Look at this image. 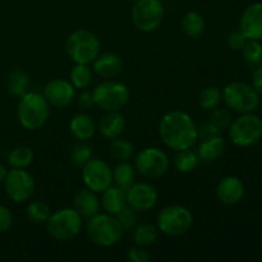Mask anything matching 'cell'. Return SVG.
<instances>
[{
  "label": "cell",
  "instance_id": "6da1fadb",
  "mask_svg": "<svg viewBox=\"0 0 262 262\" xmlns=\"http://www.w3.org/2000/svg\"><path fill=\"white\" fill-rule=\"evenodd\" d=\"M159 136L166 147L174 151L192 148L199 140V128L187 113L169 112L161 118Z\"/></svg>",
  "mask_w": 262,
  "mask_h": 262
},
{
  "label": "cell",
  "instance_id": "7a4b0ae2",
  "mask_svg": "<svg viewBox=\"0 0 262 262\" xmlns=\"http://www.w3.org/2000/svg\"><path fill=\"white\" fill-rule=\"evenodd\" d=\"M19 124L27 130H37L46 124L50 115V105L43 95L27 92L19 97L17 107Z\"/></svg>",
  "mask_w": 262,
  "mask_h": 262
},
{
  "label": "cell",
  "instance_id": "3957f363",
  "mask_svg": "<svg viewBox=\"0 0 262 262\" xmlns=\"http://www.w3.org/2000/svg\"><path fill=\"white\" fill-rule=\"evenodd\" d=\"M123 228L115 216L110 214H96L90 217L87 235L94 245L99 247H112L123 237Z\"/></svg>",
  "mask_w": 262,
  "mask_h": 262
},
{
  "label": "cell",
  "instance_id": "277c9868",
  "mask_svg": "<svg viewBox=\"0 0 262 262\" xmlns=\"http://www.w3.org/2000/svg\"><path fill=\"white\" fill-rule=\"evenodd\" d=\"M67 54L76 64H92L99 56L101 43L99 37L89 30H77L68 36Z\"/></svg>",
  "mask_w": 262,
  "mask_h": 262
},
{
  "label": "cell",
  "instance_id": "5b68a950",
  "mask_svg": "<svg viewBox=\"0 0 262 262\" xmlns=\"http://www.w3.org/2000/svg\"><path fill=\"white\" fill-rule=\"evenodd\" d=\"M193 225V215L182 205H170L159 212L158 229L169 237L186 234Z\"/></svg>",
  "mask_w": 262,
  "mask_h": 262
},
{
  "label": "cell",
  "instance_id": "8992f818",
  "mask_svg": "<svg viewBox=\"0 0 262 262\" xmlns=\"http://www.w3.org/2000/svg\"><path fill=\"white\" fill-rule=\"evenodd\" d=\"M95 105L105 112H119L129 101V89L119 81H105L92 91Z\"/></svg>",
  "mask_w": 262,
  "mask_h": 262
},
{
  "label": "cell",
  "instance_id": "52a82bcc",
  "mask_svg": "<svg viewBox=\"0 0 262 262\" xmlns=\"http://www.w3.org/2000/svg\"><path fill=\"white\" fill-rule=\"evenodd\" d=\"M223 100L229 109L239 114L252 113L260 105V95L245 82H232L223 90Z\"/></svg>",
  "mask_w": 262,
  "mask_h": 262
},
{
  "label": "cell",
  "instance_id": "ba28073f",
  "mask_svg": "<svg viewBox=\"0 0 262 262\" xmlns=\"http://www.w3.org/2000/svg\"><path fill=\"white\" fill-rule=\"evenodd\" d=\"M82 219L83 217L76 210L69 207L51 212L50 217L46 222L49 234L56 241L73 239L81 232Z\"/></svg>",
  "mask_w": 262,
  "mask_h": 262
},
{
  "label": "cell",
  "instance_id": "9c48e42d",
  "mask_svg": "<svg viewBox=\"0 0 262 262\" xmlns=\"http://www.w3.org/2000/svg\"><path fill=\"white\" fill-rule=\"evenodd\" d=\"M229 137L239 147L255 145L262 137V120L260 117L246 113L233 120L229 125Z\"/></svg>",
  "mask_w": 262,
  "mask_h": 262
},
{
  "label": "cell",
  "instance_id": "30bf717a",
  "mask_svg": "<svg viewBox=\"0 0 262 262\" xmlns=\"http://www.w3.org/2000/svg\"><path fill=\"white\" fill-rule=\"evenodd\" d=\"M165 15L160 0H136L132 8V20L142 32H152L161 26Z\"/></svg>",
  "mask_w": 262,
  "mask_h": 262
},
{
  "label": "cell",
  "instance_id": "8fae6325",
  "mask_svg": "<svg viewBox=\"0 0 262 262\" xmlns=\"http://www.w3.org/2000/svg\"><path fill=\"white\" fill-rule=\"evenodd\" d=\"M170 160L165 151L159 147H146L138 152L135 160V168L142 177L156 179L168 171Z\"/></svg>",
  "mask_w": 262,
  "mask_h": 262
},
{
  "label": "cell",
  "instance_id": "7c38bea8",
  "mask_svg": "<svg viewBox=\"0 0 262 262\" xmlns=\"http://www.w3.org/2000/svg\"><path fill=\"white\" fill-rule=\"evenodd\" d=\"M7 196L17 204H23L32 197L35 191V179L26 169L12 168L4 181Z\"/></svg>",
  "mask_w": 262,
  "mask_h": 262
},
{
  "label": "cell",
  "instance_id": "4fadbf2b",
  "mask_svg": "<svg viewBox=\"0 0 262 262\" xmlns=\"http://www.w3.org/2000/svg\"><path fill=\"white\" fill-rule=\"evenodd\" d=\"M82 181L89 189L102 193L113 184V169L106 161L92 158L82 166Z\"/></svg>",
  "mask_w": 262,
  "mask_h": 262
},
{
  "label": "cell",
  "instance_id": "5bb4252c",
  "mask_svg": "<svg viewBox=\"0 0 262 262\" xmlns=\"http://www.w3.org/2000/svg\"><path fill=\"white\" fill-rule=\"evenodd\" d=\"M127 205L137 212H145L154 209L158 204L159 194L155 187L146 182L133 183L125 191Z\"/></svg>",
  "mask_w": 262,
  "mask_h": 262
},
{
  "label": "cell",
  "instance_id": "9a60e30c",
  "mask_svg": "<svg viewBox=\"0 0 262 262\" xmlns=\"http://www.w3.org/2000/svg\"><path fill=\"white\" fill-rule=\"evenodd\" d=\"M42 95L49 105L64 109L73 102L74 97H76V89L67 79L56 78L46 84Z\"/></svg>",
  "mask_w": 262,
  "mask_h": 262
},
{
  "label": "cell",
  "instance_id": "2e32d148",
  "mask_svg": "<svg viewBox=\"0 0 262 262\" xmlns=\"http://www.w3.org/2000/svg\"><path fill=\"white\" fill-rule=\"evenodd\" d=\"M241 32L247 40H262V3L248 5L241 17Z\"/></svg>",
  "mask_w": 262,
  "mask_h": 262
},
{
  "label": "cell",
  "instance_id": "e0dca14e",
  "mask_svg": "<svg viewBox=\"0 0 262 262\" xmlns=\"http://www.w3.org/2000/svg\"><path fill=\"white\" fill-rule=\"evenodd\" d=\"M216 196L222 204L233 206L241 202L245 196V186L237 177H225L217 184Z\"/></svg>",
  "mask_w": 262,
  "mask_h": 262
},
{
  "label": "cell",
  "instance_id": "ac0fdd59",
  "mask_svg": "<svg viewBox=\"0 0 262 262\" xmlns=\"http://www.w3.org/2000/svg\"><path fill=\"white\" fill-rule=\"evenodd\" d=\"M100 207H101V204H100L96 192L91 191L87 187L83 189H79L74 194L73 209L84 219H90V217L99 214Z\"/></svg>",
  "mask_w": 262,
  "mask_h": 262
},
{
  "label": "cell",
  "instance_id": "d6986e66",
  "mask_svg": "<svg viewBox=\"0 0 262 262\" xmlns=\"http://www.w3.org/2000/svg\"><path fill=\"white\" fill-rule=\"evenodd\" d=\"M94 71L102 78H115L123 71L122 58L115 53L99 54L94 60Z\"/></svg>",
  "mask_w": 262,
  "mask_h": 262
},
{
  "label": "cell",
  "instance_id": "ffe728a7",
  "mask_svg": "<svg viewBox=\"0 0 262 262\" xmlns=\"http://www.w3.org/2000/svg\"><path fill=\"white\" fill-rule=\"evenodd\" d=\"M69 132L77 141L86 142L94 137L95 132H96V125H95L94 119L89 114L78 113L69 122Z\"/></svg>",
  "mask_w": 262,
  "mask_h": 262
},
{
  "label": "cell",
  "instance_id": "44dd1931",
  "mask_svg": "<svg viewBox=\"0 0 262 262\" xmlns=\"http://www.w3.org/2000/svg\"><path fill=\"white\" fill-rule=\"evenodd\" d=\"M125 129V119L119 112H107L99 122V130L106 140L120 137Z\"/></svg>",
  "mask_w": 262,
  "mask_h": 262
},
{
  "label": "cell",
  "instance_id": "7402d4cb",
  "mask_svg": "<svg viewBox=\"0 0 262 262\" xmlns=\"http://www.w3.org/2000/svg\"><path fill=\"white\" fill-rule=\"evenodd\" d=\"M101 207L106 214L115 216L119 214L125 206H127V196H125L124 189L119 188L117 186H110L109 188L102 192L101 197Z\"/></svg>",
  "mask_w": 262,
  "mask_h": 262
},
{
  "label": "cell",
  "instance_id": "603a6c76",
  "mask_svg": "<svg viewBox=\"0 0 262 262\" xmlns=\"http://www.w3.org/2000/svg\"><path fill=\"white\" fill-rule=\"evenodd\" d=\"M225 150V141L222 135L215 136V137L207 138V140L201 141V145L199 146L197 155L200 160L205 163H211L219 159Z\"/></svg>",
  "mask_w": 262,
  "mask_h": 262
},
{
  "label": "cell",
  "instance_id": "cb8c5ba5",
  "mask_svg": "<svg viewBox=\"0 0 262 262\" xmlns=\"http://www.w3.org/2000/svg\"><path fill=\"white\" fill-rule=\"evenodd\" d=\"M136 181V168L128 161H119L113 169V183L127 191Z\"/></svg>",
  "mask_w": 262,
  "mask_h": 262
},
{
  "label": "cell",
  "instance_id": "d4e9b609",
  "mask_svg": "<svg viewBox=\"0 0 262 262\" xmlns=\"http://www.w3.org/2000/svg\"><path fill=\"white\" fill-rule=\"evenodd\" d=\"M205 27L206 23L200 13L188 12L182 18V30L188 37L199 38L205 32Z\"/></svg>",
  "mask_w": 262,
  "mask_h": 262
},
{
  "label": "cell",
  "instance_id": "484cf974",
  "mask_svg": "<svg viewBox=\"0 0 262 262\" xmlns=\"http://www.w3.org/2000/svg\"><path fill=\"white\" fill-rule=\"evenodd\" d=\"M33 160H35V154L32 148L27 146H18L13 148L8 155V163L12 168L27 169L28 166L32 165Z\"/></svg>",
  "mask_w": 262,
  "mask_h": 262
},
{
  "label": "cell",
  "instance_id": "4316f807",
  "mask_svg": "<svg viewBox=\"0 0 262 262\" xmlns=\"http://www.w3.org/2000/svg\"><path fill=\"white\" fill-rule=\"evenodd\" d=\"M223 101V92L219 87L209 86L205 87L199 95V104L206 112H212Z\"/></svg>",
  "mask_w": 262,
  "mask_h": 262
},
{
  "label": "cell",
  "instance_id": "83f0119b",
  "mask_svg": "<svg viewBox=\"0 0 262 262\" xmlns=\"http://www.w3.org/2000/svg\"><path fill=\"white\" fill-rule=\"evenodd\" d=\"M200 158L197 152L192 151L191 148L177 151V155L174 158V166L181 173H191L199 165Z\"/></svg>",
  "mask_w": 262,
  "mask_h": 262
},
{
  "label": "cell",
  "instance_id": "f1b7e54d",
  "mask_svg": "<svg viewBox=\"0 0 262 262\" xmlns=\"http://www.w3.org/2000/svg\"><path fill=\"white\" fill-rule=\"evenodd\" d=\"M71 83L74 89L84 90L90 86L92 81V69L89 64H76L71 71Z\"/></svg>",
  "mask_w": 262,
  "mask_h": 262
},
{
  "label": "cell",
  "instance_id": "f546056e",
  "mask_svg": "<svg viewBox=\"0 0 262 262\" xmlns=\"http://www.w3.org/2000/svg\"><path fill=\"white\" fill-rule=\"evenodd\" d=\"M30 77L22 71H14L10 73L8 79V90L15 97H20L28 92Z\"/></svg>",
  "mask_w": 262,
  "mask_h": 262
},
{
  "label": "cell",
  "instance_id": "4dcf8cb0",
  "mask_svg": "<svg viewBox=\"0 0 262 262\" xmlns=\"http://www.w3.org/2000/svg\"><path fill=\"white\" fill-rule=\"evenodd\" d=\"M158 234V227H155L152 224H141L138 227H136L133 238H135V242L137 246L148 247V246H152L156 242Z\"/></svg>",
  "mask_w": 262,
  "mask_h": 262
},
{
  "label": "cell",
  "instance_id": "1f68e13d",
  "mask_svg": "<svg viewBox=\"0 0 262 262\" xmlns=\"http://www.w3.org/2000/svg\"><path fill=\"white\" fill-rule=\"evenodd\" d=\"M109 154L118 161H128L135 154V147L127 140L118 137L112 140L109 145Z\"/></svg>",
  "mask_w": 262,
  "mask_h": 262
},
{
  "label": "cell",
  "instance_id": "d6a6232c",
  "mask_svg": "<svg viewBox=\"0 0 262 262\" xmlns=\"http://www.w3.org/2000/svg\"><path fill=\"white\" fill-rule=\"evenodd\" d=\"M50 215V206L43 201H33L27 206L28 219L35 224H45Z\"/></svg>",
  "mask_w": 262,
  "mask_h": 262
},
{
  "label": "cell",
  "instance_id": "836d02e7",
  "mask_svg": "<svg viewBox=\"0 0 262 262\" xmlns=\"http://www.w3.org/2000/svg\"><path fill=\"white\" fill-rule=\"evenodd\" d=\"M94 155V151L92 147L87 143H84L83 141H78V143L73 146V147L69 150V159H71L72 164L76 166H83L87 161H90Z\"/></svg>",
  "mask_w": 262,
  "mask_h": 262
},
{
  "label": "cell",
  "instance_id": "e575fe53",
  "mask_svg": "<svg viewBox=\"0 0 262 262\" xmlns=\"http://www.w3.org/2000/svg\"><path fill=\"white\" fill-rule=\"evenodd\" d=\"M243 59L251 66L261 63L262 60V45L257 40H247L242 48Z\"/></svg>",
  "mask_w": 262,
  "mask_h": 262
},
{
  "label": "cell",
  "instance_id": "d590c367",
  "mask_svg": "<svg viewBox=\"0 0 262 262\" xmlns=\"http://www.w3.org/2000/svg\"><path fill=\"white\" fill-rule=\"evenodd\" d=\"M115 217H117L118 222L120 223L123 230H132L137 227V211H136L135 209H132L130 206H128V205L119 212V214L115 215Z\"/></svg>",
  "mask_w": 262,
  "mask_h": 262
},
{
  "label": "cell",
  "instance_id": "8d00e7d4",
  "mask_svg": "<svg viewBox=\"0 0 262 262\" xmlns=\"http://www.w3.org/2000/svg\"><path fill=\"white\" fill-rule=\"evenodd\" d=\"M211 123L216 125L220 130H223L230 125V123H232V115H230V113L228 110L216 107L215 110H212Z\"/></svg>",
  "mask_w": 262,
  "mask_h": 262
},
{
  "label": "cell",
  "instance_id": "74e56055",
  "mask_svg": "<svg viewBox=\"0 0 262 262\" xmlns=\"http://www.w3.org/2000/svg\"><path fill=\"white\" fill-rule=\"evenodd\" d=\"M13 225V214L7 206L0 204V234L7 233Z\"/></svg>",
  "mask_w": 262,
  "mask_h": 262
},
{
  "label": "cell",
  "instance_id": "f35d334b",
  "mask_svg": "<svg viewBox=\"0 0 262 262\" xmlns=\"http://www.w3.org/2000/svg\"><path fill=\"white\" fill-rule=\"evenodd\" d=\"M246 42H247V37H246L241 31L230 33L229 37H228V46H229L232 50H242V48L245 46Z\"/></svg>",
  "mask_w": 262,
  "mask_h": 262
},
{
  "label": "cell",
  "instance_id": "ab89813d",
  "mask_svg": "<svg viewBox=\"0 0 262 262\" xmlns=\"http://www.w3.org/2000/svg\"><path fill=\"white\" fill-rule=\"evenodd\" d=\"M128 260L132 262H148L150 261V255L145 250V247L137 246V247L130 248L128 251Z\"/></svg>",
  "mask_w": 262,
  "mask_h": 262
},
{
  "label": "cell",
  "instance_id": "60d3db41",
  "mask_svg": "<svg viewBox=\"0 0 262 262\" xmlns=\"http://www.w3.org/2000/svg\"><path fill=\"white\" fill-rule=\"evenodd\" d=\"M219 135H222V130H220L216 125L212 124L211 122L205 123L201 128H199V138H201V141L215 137V136Z\"/></svg>",
  "mask_w": 262,
  "mask_h": 262
},
{
  "label": "cell",
  "instance_id": "b9f144b4",
  "mask_svg": "<svg viewBox=\"0 0 262 262\" xmlns=\"http://www.w3.org/2000/svg\"><path fill=\"white\" fill-rule=\"evenodd\" d=\"M77 101H78L79 107L83 110H90L95 106V100H94V95H92V92H89V91L82 92V94L78 96V99H77Z\"/></svg>",
  "mask_w": 262,
  "mask_h": 262
},
{
  "label": "cell",
  "instance_id": "7bdbcfd3",
  "mask_svg": "<svg viewBox=\"0 0 262 262\" xmlns=\"http://www.w3.org/2000/svg\"><path fill=\"white\" fill-rule=\"evenodd\" d=\"M252 83H253V89L257 91V94L260 95V96H262V66L260 68L256 69L255 74H253Z\"/></svg>",
  "mask_w": 262,
  "mask_h": 262
},
{
  "label": "cell",
  "instance_id": "ee69618b",
  "mask_svg": "<svg viewBox=\"0 0 262 262\" xmlns=\"http://www.w3.org/2000/svg\"><path fill=\"white\" fill-rule=\"evenodd\" d=\"M7 174H8L7 168H5L4 164L0 163V184L4 183L5 178H7Z\"/></svg>",
  "mask_w": 262,
  "mask_h": 262
},
{
  "label": "cell",
  "instance_id": "f6af8a7d",
  "mask_svg": "<svg viewBox=\"0 0 262 262\" xmlns=\"http://www.w3.org/2000/svg\"><path fill=\"white\" fill-rule=\"evenodd\" d=\"M125 2H136V0H125Z\"/></svg>",
  "mask_w": 262,
  "mask_h": 262
},
{
  "label": "cell",
  "instance_id": "bcb514c9",
  "mask_svg": "<svg viewBox=\"0 0 262 262\" xmlns=\"http://www.w3.org/2000/svg\"><path fill=\"white\" fill-rule=\"evenodd\" d=\"M261 245H262V238H261Z\"/></svg>",
  "mask_w": 262,
  "mask_h": 262
}]
</instances>
